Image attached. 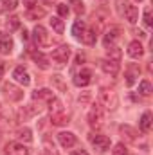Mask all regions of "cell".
I'll return each instance as SVG.
<instances>
[{"label":"cell","instance_id":"cell-1","mask_svg":"<svg viewBox=\"0 0 153 155\" xmlns=\"http://www.w3.org/2000/svg\"><path fill=\"white\" fill-rule=\"evenodd\" d=\"M70 54H72V49H70L69 45H60L58 49L52 51V61H54L58 67H63V65H67Z\"/></svg>","mask_w":153,"mask_h":155},{"label":"cell","instance_id":"cell-2","mask_svg":"<svg viewBox=\"0 0 153 155\" xmlns=\"http://www.w3.org/2000/svg\"><path fill=\"white\" fill-rule=\"evenodd\" d=\"M86 119H88V124H90L92 128H101V126H103V121H105V116H103L101 107H99V105H94V107L90 108Z\"/></svg>","mask_w":153,"mask_h":155},{"label":"cell","instance_id":"cell-3","mask_svg":"<svg viewBox=\"0 0 153 155\" xmlns=\"http://www.w3.org/2000/svg\"><path fill=\"white\" fill-rule=\"evenodd\" d=\"M2 94H4L9 101H20V99L24 97V92H22L18 87H15L13 83H4V85H2Z\"/></svg>","mask_w":153,"mask_h":155},{"label":"cell","instance_id":"cell-4","mask_svg":"<svg viewBox=\"0 0 153 155\" xmlns=\"http://www.w3.org/2000/svg\"><path fill=\"white\" fill-rule=\"evenodd\" d=\"M88 141H90V144H92L96 150H99V152H105V150L110 148V139H108L106 135H101V134H90Z\"/></svg>","mask_w":153,"mask_h":155},{"label":"cell","instance_id":"cell-5","mask_svg":"<svg viewBox=\"0 0 153 155\" xmlns=\"http://www.w3.org/2000/svg\"><path fill=\"white\" fill-rule=\"evenodd\" d=\"M33 35H34V41L38 43L40 47H49V45L52 43L50 35H49V33H47V29H45V27H41V25H36V27H34Z\"/></svg>","mask_w":153,"mask_h":155},{"label":"cell","instance_id":"cell-6","mask_svg":"<svg viewBox=\"0 0 153 155\" xmlns=\"http://www.w3.org/2000/svg\"><path fill=\"white\" fill-rule=\"evenodd\" d=\"M99 101H101L106 108H112V110L117 107V96H115V92L106 90V88H101V90H99Z\"/></svg>","mask_w":153,"mask_h":155},{"label":"cell","instance_id":"cell-7","mask_svg":"<svg viewBox=\"0 0 153 155\" xmlns=\"http://www.w3.org/2000/svg\"><path fill=\"white\" fill-rule=\"evenodd\" d=\"M4 155H29V150H27L22 143L13 141V143H7V144H5Z\"/></svg>","mask_w":153,"mask_h":155},{"label":"cell","instance_id":"cell-8","mask_svg":"<svg viewBox=\"0 0 153 155\" xmlns=\"http://www.w3.org/2000/svg\"><path fill=\"white\" fill-rule=\"evenodd\" d=\"M74 85L76 87H86V85H90L92 83V71L90 69H81L79 72L74 74Z\"/></svg>","mask_w":153,"mask_h":155},{"label":"cell","instance_id":"cell-9","mask_svg":"<svg viewBox=\"0 0 153 155\" xmlns=\"http://www.w3.org/2000/svg\"><path fill=\"white\" fill-rule=\"evenodd\" d=\"M13 79H15L16 83H20V85H24V87L31 85V74L27 72L25 67H16V69L13 71Z\"/></svg>","mask_w":153,"mask_h":155},{"label":"cell","instance_id":"cell-10","mask_svg":"<svg viewBox=\"0 0 153 155\" xmlns=\"http://www.w3.org/2000/svg\"><path fill=\"white\" fill-rule=\"evenodd\" d=\"M121 4H122V2H121ZM122 15H124V18H126L130 24H135V22L139 20V9H137L135 5L128 4V2L122 4Z\"/></svg>","mask_w":153,"mask_h":155},{"label":"cell","instance_id":"cell-11","mask_svg":"<svg viewBox=\"0 0 153 155\" xmlns=\"http://www.w3.org/2000/svg\"><path fill=\"white\" fill-rule=\"evenodd\" d=\"M58 141H60V144L63 146V148H72V146H76L77 143V137L72 134V132H60L58 134Z\"/></svg>","mask_w":153,"mask_h":155},{"label":"cell","instance_id":"cell-12","mask_svg":"<svg viewBox=\"0 0 153 155\" xmlns=\"http://www.w3.org/2000/svg\"><path fill=\"white\" fill-rule=\"evenodd\" d=\"M33 99L38 101L40 105L41 103H50L54 99V92L49 90V88H40V90H34L33 92Z\"/></svg>","mask_w":153,"mask_h":155},{"label":"cell","instance_id":"cell-13","mask_svg":"<svg viewBox=\"0 0 153 155\" xmlns=\"http://www.w3.org/2000/svg\"><path fill=\"white\" fill-rule=\"evenodd\" d=\"M101 69H103V72L105 74H108V76H117V72H119V61H115V60H110V58H106V60H103L101 61Z\"/></svg>","mask_w":153,"mask_h":155},{"label":"cell","instance_id":"cell-14","mask_svg":"<svg viewBox=\"0 0 153 155\" xmlns=\"http://www.w3.org/2000/svg\"><path fill=\"white\" fill-rule=\"evenodd\" d=\"M13 51V40L9 35L0 33V54H11Z\"/></svg>","mask_w":153,"mask_h":155},{"label":"cell","instance_id":"cell-15","mask_svg":"<svg viewBox=\"0 0 153 155\" xmlns=\"http://www.w3.org/2000/svg\"><path fill=\"white\" fill-rule=\"evenodd\" d=\"M144 54V47L141 45V41H132L130 45H128V56H132V58H141Z\"/></svg>","mask_w":153,"mask_h":155},{"label":"cell","instance_id":"cell-16","mask_svg":"<svg viewBox=\"0 0 153 155\" xmlns=\"http://www.w3.org/2000/svg\"><path fill=\"white\" fill-rule=\"evenodd\" d=\"M33 56V60H34V63L38 65L40 69H43V71H47L49 67H50V61H49V58L43 54V52H33L31 54Z\"/></svg>","mask_w":153,"mask_h":155},{"label":"cell","instance_id":"cell-17","mask_svg":"<svg viewBox=\"0 0 153 155\" xmlns=\"http://www.w3.org/2000/svg\"><path fill=\"white\" fill-rule=\"evenodd\" d=\"M119 40V29L117 27H112L106 35H105V40H103V43H105V47L108 49V47H114V43Z\"/></svg>","mask_w":153,"mask_h":155},{"label":"cell","instance_id":"cell-18","mask_svg":"<svg viewBox=\"0 0 153 155\" xmlns=\"http://www.w3.org/2000/svg\"><path fill=\"white\" fill-rule=\"evenodd\" d=\"M16 141L18 143H33V132L29 128H20L16 130Z\"/></svg>","mask_w":153,"mask_h":155},{"label":"cell","instance_id":"cell-19","mask_svg":"<svg viewBox=\"0 0 153 155\" xmlns=\"http://www.w3.org/2000/svg\"><path fill=\"white\" fill-rule=\"evenodd\" d=\"M50 123L56 124V126L67 124V123H69V114H65V112H56V114H52V117H50Z\"/></svg>","mask_w":153,"mask_h":155},{"label":"cell","instance_id":"cell-20","mask_svg":"<svg viewBox=\"0 0 153 155\" xmlns=\"http://www.w3.org/2000/svg\"><path fill=\"white\" fill-rule=\"evenodd\" d=\"M81 41L83 43H86V45H94L96 43V40H97V36H96V33L92 31V29H85V33L81 35Z\"/></svg>","mask_w":153,"mask_h":155},{"label":"cell","instance_id":"cell-21","mask_svg":"<svg viewBox=\"0 0 153 155\" xmlns=\"http://www.w3.org/2000/svg\"><path fill=\"white\" fill-rule=\"evenodd\" d=\"M50 27H52L58 35H63V31H65V24H63V20H61L60 16H52V18H50Z\"/></svg>","mask_w":153,"mask_h":155},{"label":"cell","instance_id":"cell-22","mask_svg":"<svg viewBox=\"0 0 153 155\" xmlns=\"http://www.w3.org/2000/svg\"><path fill=\"white\" fill-rule=\"evenodd\" d=\"M139 126H141L142 132H148V130L151 128V112H144V114L141 116V123H139Z\"/></svg>","mask_w":153,"mask_h":155},{"label":"cell","instance_id":"cell-23","mask_svg":"<svg viewBox=\"0 0 153 155\" xmlns=\"http://www.w3.org/2000/svg\"><path fill=\"white\" fill-rule=\"evenodd\" d=\"M119 132H121L122 135L126 134V137H128L130 141H135V139H137V132H135L132 126H128V124H122V126H119Z\"/></svg>","mask_w":153,"mask_h":155},{"label":"cell","instance_id":"cell-24","mask_svg":"<svg viewBox=\"0 0 153 155\" xmlns=\"http://www.w3.org/2000/svg\"><path fill=\"white\" fill-rule=\"evenodd\" d=\"M85 29H86L85 22H83V20H77L76 24L72 25V35H74V36H76L77 40H79V38H81V35L85 33Z\"/></svg>","mask_w":153,"mask_h":155},{"label":"cell","instance_id":"cell-25","mask_svg":"<svg viewBox=\"0 0 153 155\" xmlns=\"http://www.w3.org/2000/svg\"><path fill=\"white\" fill-rule=\"evenodd\" d=\"M43 15H45V11H43V9H40L38 5H36V7H33V9H29L25 16H27L29 20H36V18H41Z\"/></svg>","mask_w":153,"mask_h":155},{"label":"cell","instance_id":"cell-26","mask_svg":"<svg viewBox=\"0 0 153 155\" xmlns=\"http://www.w3.org/2000/svg\"><path fill=\"white\" fill-rule=\"evenodd\" d=\"M139 72H141V71L135 69V67L126 72V85H128V87H132V85L135 83V78H139Z\"/></svg>","mask_w":153,"mask_h":155},{"label":"cell","instance_id":"cell-27","mask_svg":"<svg viewBox=\"0 0 153 155\" xmlns=\"http://www.w3.org/2000/svg\"><path fill=\"white\" fill-rule=\"evenodd\" d=\"M139 92H141L142 96H150V94H151V83H150L148 79H142V81L139 83Z\"/></svg>","mask_w":153,"mask_h":155},{"label":"cell","instance_id":"cell-28","mask_svg":"<svg viewBox=\"0 0 153 155\" xmlns=\"http://www.w3.org/2000/svg\"><path fill=\"white\" fill-rule=\"evenodd\" d=\"M18 0H2V11H13L16 9Z\"/></svg>","mask_w":153,"mask_h":155},{"label":"cell","instance_id":"cell-29","mask_svg":"<svg viewBox=\"0 0 153 155\" xmlns=\"http://www.w3.org/2000/svg\"><path fill=\"white\" fill-rule=\"evenodd\" d=\"M5 25H7V29H9V31H15V29H18V27H20V20H18L16 16H13V18H9V20L5 22Z\"/></svg>","mask_w":153,"mask_h":155},{"label":"cell","instance_id":"cell-30","mask_svg":"<svg viewBox=\"0 0 153 155\" xmlns=\"http://www.w3.org/2000/svg\"><path fill=\"white\" fill-rule=\"evenodd\" d=\"M126 153H128V150H126V146H124L122 143L115 144L114 150H112V155H126Z\"/></svg>","mask_w":153,"mask_h":155},{"label":"cell","instance_id":"cell-31","mask_svg":"<svg viewBox=\"0 0 153 155\" xmlns=\"http://www.w3.org/2000/svg\"><path fill=\"white\" fill-rule=\"evenodd\" d=\"M108 58H110V60H115V61H119V58H121V51H119L115 45L108 49Z\"/></svg>","mask_w":153,"mask_h":155},{"label":"cell","instance_id":"cell-32","mask_svg":"<svg viewBox=\"0 0 153 155\" xmlns=\"http://www.w3.org/2000/svg\"><path fill=\"white\" fill-rule=\"evenodd\" d=\"M70 4L74 5V11H76L77 15H81V13L85 11V5H83V2H81V0H70Z\"/></svg>","mask_w":153,"mask_h":155},{"label":"cell","instance_id":"cell-33","mask_svg":"<svg viewBox=\"0 0 153 155\" xmlns=\"http://www.w3.org/2000/svg\"><path fill=\"white\" fill-rule=\"evenodd\" d=\"M52 81H54V85H56L60 90H63V92L67 90V87H65V85H63V81H61V76H52Z\"/></svg>","mask_w":153,"mask_h":155},{"label":"cell","instance_id":"cell-34","mask_svg":"<svg viewBox=\"0 0 153 155\" xmlns=\"http://www.w3.org/2000/svg\"><path fill=\"white\" fill-rule=\"evenodd\" d=\"M69 5L67 4H58V13H60V16H67L69 15Z\"/></svg>","mask_w":153,"mask_h":155},{"label":"cell","instance_id":"cell-35","mask_svg":"<svg viewBox=\"0 0 153 155\" xmlns=\"http://www.w3.org/2000/svg\"><path fill=\"white\" fill-rule=\"evenodd\" d=\"M144 24H146L148 29L151 27V11L150 9H144Z\"/></svg>","mask_w":153,"mask_h":155},{"label":"cell","instance_id":"cell-36","mask_svg":"<svg viewBox=\"0 0 153 155\" xmlns=\"http://www.w3.org/2000/svg\"><path fill=\"white\" fill-rule=\"evenodd\" d=\"M24 5L27 9H33V7H36V0H24Z\"/></svg>","mask_w":153,"mask_h":155},{"label":"cell","instance_id":"cell-37","mask_svg":"<svg viewBox=\"0 0 153 155\" xmlns=\"http://www.w3.org/2000/svg\"><path fill=\"white\" fill-rule=\"evenodd\" d=\"M70 155H88V153H86V150L79 148V150H74V152H70Z\"/></svg>","mask_w":153,"mask_h":155},{"label":"cell","instance_id":"cell-38","mask_svg":"<svg viewBox=\"0 0 153 155\" xmlns=\"http://www.w3.org/2000/svg\"><path fill=\"white\" fill-rule=\"evenodd\" d=\"M2 74H4V63H0V78H2Z\"/></svg>","mask_w":153,"mask_h":155},{"label":"cell","instance_id":"cell-39","mask_svg":"<svg viewBox=\"0 0 153 155\" xmlns=\"http://www.w3.org/2000/svg\"><path fill=\"white\" fill-rule=\"evenodd\" d=\"M137 2H142V0H137Z\"/></svg>","mask_w":153,"mask_h":155}]
</instances>
